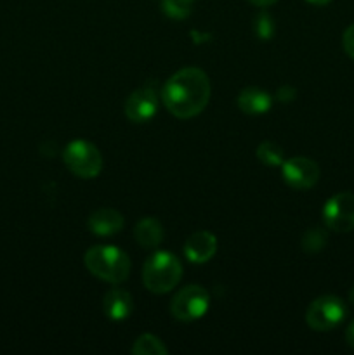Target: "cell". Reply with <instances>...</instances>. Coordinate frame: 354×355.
Instances as JSON below:
<instances>
[{
  "instance_id": "cell-1",
  "label": "cell",
  "mask_w": 354,
  "mask_h": 355,
  "mask_svg": "<svg viewBox=\"0 0 354 355\" xmlns=\"http://www.w3.org/2000/svg\"><path fill=\"white\" fill-rule=\"evenodd\" d=\"M163 104L174 116L187 120L205 110L210 99L207 73L198 68H184L170 76L162 90Z\"/></svg>"
},
{
  "instance_id": "cell-2",
  "label": "cell",
  "mask_w": 354,
  "mask_h": 355,
  "mask_svg": "<svg viewBox=\"0 0 354 355\" xmlns=\"http://www.w3.org/2000/svg\"><path fill=\"white\" fill-rule=\"evenodd\" d=\"M83 262L92 276L111 284L124 283L130 274V259L115 246H94L85 253Z\"/></svg>"
},
{
  "instance_id": "cell-3",
  "label": "cell",
  "mask_w": 354,
  "mask_h": 355,
  "mask_svg": "<svg viewBox=\"0 0 354 355\" xmlns=\"http://www.w3.org/2000/svg\"><path fill=\"white\" fill-rule=\"evenodd\" d=\"M183 276V266L169 252H158L149 257L142 269V281L151 293H169L177 286Z\"/></svg>"
},
{
  "instance_id": "cell-4",
  "label": "cell",
  "mask_w": 354,
  "mask_h": 355,
  "mask_svg": "<svg viewBox=\"0 0 354 355\" xmlns=\"http://www.w3.org/2000/svg\"><path fill=\"white\" fill-rule=\"evenodd\" d=\"M62 162L73 175L80 179H94L103 170V156L99 149L87 141H73L62 153Z\"/></svg>"
},
{
  "instance_id": "cell-5",
  "label": "cell",
  "mask_w": 354,
  "mask_h": 355,
  "mask_svg": "<svg viewBox=\"0 0 354 355\" xmlns=\"http://www.w3.org/2000/svg\"><path fill=\"white\" fill-rule=\"evenodd\" d=\"M346 314L347 307L342 298L335 297V295H323L309 305L305 321H307L309 328L314 331H330L346 319Z\"/></svg>"
},
{
  "instance_id": "cell-6",
  "label": "cell",
  "mask_w": 354,
  "mask_h": 355,
  "mask_svg": "<svg viewBox=\"0 0 354 355\" xmlns=\"http://www.w3.org/2000/svg\"><path fill=\"white\" fill-rule=\"evenodd\" d=\"M208 304H210V295H208V291L205 288L198 286V284H191V286L183 288L172 298L170 312L179 321L191 322L207 314Z\"/></svg>"
},
{
  "instance_id": "cell-7",
  "label": "cell",
  "mask_w": 354,
  "mask_h": 355,
  "mask_svg": "<svg viewBox=\"0 0 354 355\" xmlns=\"http://www.w3.org/2000/svg\"><path fill=\"white\" fill-rule=\"evenodd\" d=\"M323 220L330 231H354V194L340 193L330 198L323 208Z\"/></svg>"
},
{
  "instance_id": "cell-8",
  "label": "cell",
  "mask_w": 354,
  "mask_h": 355,
  "mask_svg": "<svg viewBox=\"0 0 354 355\" xmlns=\"http://www.w3.org/2000/svg\"><path fill=\"white\" fill-rule=\"evenodd\" d=\"M281 173H283V180L288 186L298 191H305L311 189L318 182L319 166L312 159L297 156V158H290L283 162Z\"/></svg>"
},
{
  "instance_id": "cell-9",
  "label": "cell",
  "mask_w": 354,
  "mask_h": 355,
  "mask_svg": "<svg viewBox=\"0 0 354 355\" xmlns=\"http://www.w3.org/2000/svg\"><path fill=\"white\" fill-rule=\"evenodd\" d=\"M158 110V97L153 87H141L134 90L125 101V114L134 123H146Z\"/></svg>"
},
{
  "instance_id": "cell-10",
  "label": "cell",
  "mask_w": 354,
  "mask_h": 355,
  "mask_svg": "<svg viewBox=\"0 0 354 355\" xmlns=\"http://www.w3.org/2000/svg\"><path fill=\"white\" fill-rule=\"evenodd\" d=\"M217 252V239L212 232L198 231L184 243V253L193 263H205Z\"/></svg>"
},
{
  "instance_id": "cell-11",
  "label": "cell",
  "mask_w": 354,
  "mask_h": 355,
  "mask_svg": "<svg viewBox=\"0 0 354 355\" xmlns=\"http://www.w3.org/2000/svg\"><path fill=\"white\" fill-rule=\"evenodd\" d=\"M124 227V217L113 208H99L89 217V229L96 236H113Z\"/></svg>"
},
{
  "instance_id": "cell-12",
  "label": "cell",
  "mask_w": 354,
  "mask_h": 355,
  "mask_svg": "<svg viewBox=\"0 0 354 355\" xmlns=\"http://www.w3.org/2000/svg\"><path fill=\"white\" fill-rule=\"evenodd\" d=\"M104 314L113 321H124L134 311V302L128 291L121 290V288H113L104 297Z\"/></svg>"
},
{
  "instance_id": "cell-13",
  "label": "cell",
  "mask_w": 354,
  "mask_h": 355,
  "mask_svg": "<svg viewBox=\"0 0 354 355\" xmlns=\"http://www.w3.org/2000/svg\"><path fill=\"white\" fill-rule=\"evenodd\" d=\"M238 107L246 114H262L269 111L271 104H273V97L262 89L257 87H246L239 92L238 96Z\"/></svg>"
},
{
  "instance_id": "cell-14",
  "label": "cell",
  "mask_w": 354,
  "mask_h": 355,
  "mask_svg": "<svg viewBox=\"0 0 354 355\" xmlns=\"http://www.w3.org/2000/svg\"><path fill=\"white\" fill-rule=\"evenodd\" d=\"M134 236L142 248H156L163 239V227L156 218L146 217L135 225Z\"/></svg>"
},
{
  "instance_id": "cell-15",
  "label": "cell",
  "mask_w": 354,
  "mask_h": 355,
  "mask_svg": "<svg viewBox=\"0 0 354 355\" xmlns=\"http://www.w3.org/2000/svg\"><path fill=\"white\" fill-rule=\"evenodd\" d=\"M255 156L266 166H280L285 162L283 149L280 148V144H276L273 141H266L262 144H259Z\"/></svg>"
},
{
  "instance_id": "cell-16",
  "label": "cell",
  "mask_w": 354,
  "mask_h": 355,
  "mask_svg": "<svg viewBox=\"0 0 354 355\" xmlns=\"http://www.w3.org/2000/svg\"><path fill=\"white\" fill-rule=\"evenodd\" d=\"M328 243V232L321 227H311L304 232L301 246L305 253H319Z\"/></svg>"
},
{
  "instance_id": "cell-17",
  "label": "cell",
  "mask_w": 354,
  "mask_h": 355,
  "mask_svg": "<svg viewBox=\"0 0 354 355\" xmlns=\"http://www.w3.org/2000/svg\"><path fill=\"white\" fill-rule=\"evenodd\" d=\"M167 352V347L155 335H141L132 347V354L137 355H165Z\"/></svg>"
},
{
  "instance_id": "cell-18",
  "label": "cell",
  "mask_w": 354,
  "mask_h": 355,
  "mask_svg": "<svg viewBox=\"0 0 354 355\" xmlns=\"http://www.w3.org/2000/svg\"><path fill=\"white\" fill-rule=\"evenodd\" d=\"M194 0H162V10L172 19H184L189 16Z\"/></svg>"
},
{
  "instance_id": "cell-19",
  "label": "cell",
  "mask_w": 354,
  "mask_h": 355,
  "mask_svg": "<svg viewBox=\"0 0 354 355\" xmlns=\"http://www.w3.org/2000/svg\"><path fill=\"white\" fill-rule=\"evenodd\" d=\"M253 28H255V33L259 38H271L274 33V23L267 12H260L255 17Z\"/></svg>"
},
{
  "instance_id": "cell-20",
  "label": "cell",
  "mask_w": 354,
  "mask_h": 355,
  "mask_svg": "<svg viewBox=\"0 0 354 355\" xmlns=\"http://www.w3.org/2000/svg\"><path fill=\"white\" fill-rule=\"evenodd\" d=\"M342 47L344 51H346V54L354 61V24L347 26L346 31H344Z\"/></svg>"
},
{
  "instance_id": "cell-21",
  "label": "cell",
  "mask_w": 354,
  "mask_h": 355,
  "mask_svg": "<svg viewBox=\"0 0 354 355\" xmlns=\"http://www.w3.org/2000/svg\"><path fill=\"white\" fill-rule=\"evenodd\" d=\"M295 96H297V90H295L294 87H288V85L281 87L276 94V97L280 103H292V101L295 99Z\"/></svg>"
},
{
  "instance_id": "cell-22",
  "label": "cell",
  "mask_w": 354,
  "mask_h": 355,
  "mask_svg": "<svg viewBox=\"0 0 354 355\" xmlns=\"http://www.w3.org/2000/svg\"><path fill=\"white\" fill-rule=\"evenodd\" d=\"M346 342L349 345V349L354 350V319L349 322V326L346 329Z\"/></svg>"
},
{
  "instance_id": "cell-23",
  "label": "cell",
  "mask_w": 354,
  "mask_h": 355,
  "mask_svg": "<svg viewBox=\"0 0 354 355\" xmlns=\"http://www.w3.org/2000/svg\"><path fill=\"white\" fill-rule=\"evenodd\" d=\"M248 2L257 7H267V6H273V3L278 2V0H248Z\"/></svg>"
},
{
  "instance_id": "cell-24",
  "label": "cell",
  "mask_w": 354,
  "mask_h": 355,
  "mask_svg": "<svg viewBox=\"0 0 354 355\" xmlns=\"http://www.w3.org/2000/svg\"><path fill=\"white\" fill-rule=\"evenodd\" d=\"M309 3H314V6H326V3H330L332 0H307Z\"/></svg>"
},
{
  "instance_id": "cell-25",
  "label": "cell",
  "mask_w": 354,
  "mask_h": 355,
  "mask_svg": "<svg viewBox=\"0 0 354 355\" xmlns=\"http://www.w3.org/2000/svg\"><path fill=\"white\" fill-rule=\"evenodd\" d=\"M349 302L354 305V288L349 291Z\"/></svg>"
}]
</instances>
